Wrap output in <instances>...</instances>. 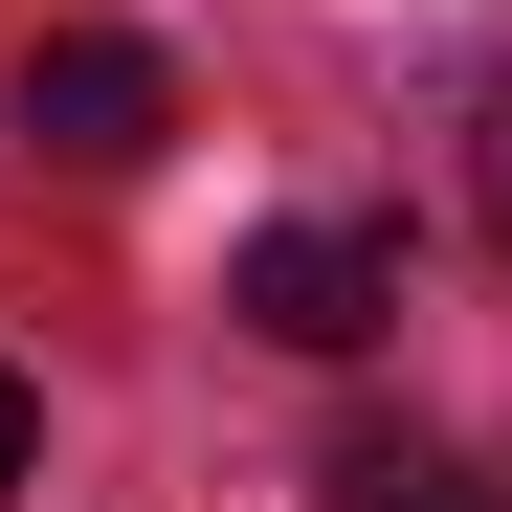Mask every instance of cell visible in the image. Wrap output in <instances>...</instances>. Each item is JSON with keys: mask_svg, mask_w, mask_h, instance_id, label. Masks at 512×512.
Masks as SVG:
<instances>
[{"mask_svg": "<svg viewBox=\"0 0 512 512\" xmlns=\"http://www.w3.org/2000/svg\"><path fill=\"white\" fill-rule=\"evenodd\" d=\"M223 312L290 334V357H357V334L401 312V245H379V223H268V245L223 268Z\"/></svg>", "mask_w": 512, "mask_h": 512, "instance_id": "7a4b0ae2", "label": "cell"}, {"mask_svg": "<svg viewBox=\"0 0 512 512\" xmlns=\"http://www.w3.org/2000/svg\"><path fill=\"white\" fill-rule=\"evenodd\" d=\"M0 112H23V134L67 156V179H134V156L179 134V67H156V45H112V23H90V45H23V90H0Z\"/></svg>", "mask_w": 512, "mask_h": 512, "instance_id": "6da1fadb", "label": "cell"}, {"mask_svg": "<svg viewBox=\"0 0 512 512\" xmlns=\"http://www.w3.org/2000/svg\"><path fill=\"white\" fill-rule=\"evenodd\" d=\"M490 223H512V90H490Z\"/></svg>", "mask_w": 512, "mask_h": 512, "instance_id": "5b68a950", "label": "cell"}, {"mask_svg": "<svg viewBox=\"0 0 512 512\" xmlns=\"http://www.w3.org/2000/svg\"><path fill=\"white\" fill-rule=\"evenodd\" d=\"M23 468H45V401H23V379H0V490H23Z\"/></svg>", "mask_w": 512, "mask_h": 512, "instance_id": "277c9868", "label": "cell"}, {"mask_svg": "<svg viewBox=\"0 0 512 512\" xmlns=\"http://www.w3.org/2000/svg\"><path fill=\"white\" fill-rule=\"evenodd\" d=\"M334 512H512V490H468V468H401V446H379V468H334Z\"/></svg>", "mask_w": 512, "mask_h": 512, "instance_id": "3957f363", "label": "cell"}]
</instances>
